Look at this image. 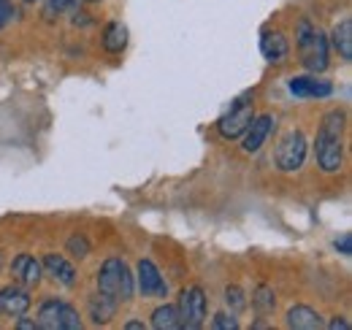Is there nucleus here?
Wrapping results in <instances>:
<instances>
[{
	"mask_svg": "<svg viewBox=\"0 0 352 330\" xmlns=\"http://www.w3.org/2000/svg\"><path fill=\"white\" fill-rule=\"evenodd\" d=\"M87 3H98V0H87Z\"/></svg>",
	"mask_w": 352,
	"mask_h": 330,
	"instance_id": "31",
	"label": "nucleus"
},
{
	"mask_svg": "<svg viewBox=\"0 0 352 330\" xmlns=\"http://www.w3.org/2000/svg\"><path fill=\"white\" fill-rule=\"evenodd\" d=\"M317 165L325 173H336L344 165V111H328L314 138Z\"/></svg>",
	"mask_w": 352,
	"mask_h": 330,
	"instance_id": "1",
	"label": "nucleus"
},
{
	"mask_svg": "<svg viewBox=\"0 0 352 330\" xmlns=\"http://www.w3.org/2000/svg\"><path fill=\"white\" fill-rule=\"evenodd\" d=\"M176 314H179V328L195 330L204 325L206 320V295L201 287H184L179 292V303H176Z\"/></svg>",
	"mask_w": 352,
	"mask_h": 330,
	"instance_id": "6",
	"label": "nucleus"
},
{
	"mask_svg": "<svg viewBox=\"0 0 352 330\" xmlns=\"http://www.w3.org/2000/svg\"><path fill=\"white\" fill-rule=\"evenodd\" d=\"M252 303L258 306V311H274V306H276V298H274V292L271 287H258L255 289V295H252Z\"/></svg>",
	"mask_w": 352,
	"mask_h": 330,
	"instance_id": "20",
	"label": "nucleus"
},
{
	"mask_svg": "<svg viewBox=\"0 0 352 330\" xmlns=\"http://www.w3.org/2000/svg\"><path fill=\"white\" fill-rule=\"evenodd\" d=\"M125 328H128V330H141V328H144V325H141V322H135V320H133V322H128V325H125Z\"/></svg>",
	"mask_w": 352,
	"mask_h": 330,
	"instance_id": "29",
	"label": "nucleus"
},
{
	"mask_svg": "<svg viewBox=\"0 0 352 330\" xmlns=\"http://www.w3.org/2000/svg\"><path fill=\"white\" fill-rule=\"evenodd\" d=\"M41 268H44V274H49L54 282H60V285H65V287H74L76 279H79L76 268H74L63 254H46Z\"/></svg>",
	"mask_w": 352,
	"mask_h": 330,
	"instance_id": "12",
	"label": "nucleus"
},
{
	"mask_svg": "<svg viewBox=\"0 0 352 330\" xmlns=\"http://www.w3.org/2000/svg\"><path fill=\"white\" fill-rule=\"evenodd\" d=\"M255 120V109H252V100L247 98H239L228 114H222L220 122H217V130H220L222 138H239L244 135V130L250 127V122Z\"/></svg>",
	"mask_w": 352,
	"mask_h": 330,
	"instance_id": "7",
	"label": "nucleus"
},
{
	"mask_svg": "<svg viewBox=\"0 0 352 330\" xmlns=\"http://www.w3.org/2000/svg\"><path fill=\"white\" fill-rule=\"evenodd\" d=\"M225 303H228V306L233 309V314H236V311H241V309L247 306V298H244V292L239 287H228L225 289Z\"/></svg>",
	"mask_w": 352,
	"mask_h": 330,
	"instance_id": "22",
	"label": "nucleus"
},
{
	"mask_svg": "<svg viewBox=\"0 0 352 330\" xmlns=\"http://www.w3.org/2000/svg\"><path fill=\"white\" fill-rule=\"evenodd\" d=\"M336 249H339L342 254H352V236L350 233H344L342 239H336Z\"/></svg>",
	"mask_w": 352,
	"mask_h": 330,
	"instance_id": "25",
	"label": "nucleus"
},
{
	"mask_svg": "<svg viewBox=\"0 0 352 330\" xmlns=\"http://www.w3.org/2000/svg\"><path fill=\"white\" fill-rule=\"evenodd\" d=\"M274 160H276V168L285 173L298 170L307 160V135L301 130H287L276 144Z\"/></svg>",
	"mask_w": 352,
	"mask_h": 330,
	"instance_id": "5",
	"label": "nucleus"
},
{
	"mask_svg": "<svg viewBox=\"0 0 352 330\" xmlns=\"http://www.w3.org/2000/svg\"><path fill=\"white\" fill-rule=\"evenodd\" d=\"M271 130H274V117L271 114H263V117H255L250 127L244 130V152L247 155H252V152H261L263 149V144L268 141V135H271Z\"/></svg>",
	"mask_w": 352,
	"mask_h": 330,
	"instance_id": "10",
	"label": "nucleus"
},
{
	"mask_svg": "<svg viewBox=\"0 0 352 330\" xmlns=\"http://www.w3.org/2000/svg\"><path fill=\"white\" fill-rule=\"evenodd\" d=\"M0 268H3V252H0Z\"/></svg>",
	"mask_w": 352,
	"mask_h": 330,
	"instance_id": "30",
	"label": "nucleus"
},
{
	"mask_svg": "<svg viewBox=\"0 0 352 330\" xmlns=\"http://www.w3.org/2000/svg\"><path fill=\"white\" fill-rule=\"evenodd\" d=\"M261 52L268 63H282L290 54V43L279 30H265L263 38H261Z\"/></svg>",
	"mask_w": 352,
	"mask_h": 330,
	"instance_id": "14",
	"label": "nucleus"
},
{
	"mask_svg": "<svg viewBox=\"0 0 352 330\" xmlns=\"http://www.w3.org/2000/svg\"><path fill=\"white\" fill-rule=\"evenodd\" d=\"M290 92L296 98H328L333 92V84L322 82L317 76H296L290 79Z\"/></svg>",
	"mask_w": 352,
	"mask_h": 330,
	"instance_id": "13",
	"label": "nucleus"
},
{
	"mask_svg": "<svg viewBox=\"0 0 352 330\" xmlns=\"http://www.w3.org/2000/svg\"><path fill=\"white\" fill-rule=\"evenodd\" d=\"M135 271H138V292L144 298H163L168 292L166 279L160 276V271H157V265L152 260H141Z\"/></svg>",
	"mask_w": 352,
	"mask_h": 330,
	"instance_id": "9",
	"label": "nucleus"
},
{
	"mask_svg": "<svg viewBox=\"0 0 352 330\" xmlns=\"http://www.w3.org/2000/svg\"><path fill=\"white\" fill-rule=\"evenodd\" d=\"M11 276L16 285H22L25 289L30 287H38L41 285V276H44V268L36 257L30 254H16L14 263H11Z\"/></svg>",
	"mask_w": 352,
	"mask_h": 330,
	"instance_id": "8",
	"label": "nucleus"
},
{
	"mask_svg": "<svg viewBox=\"0 0 352 330\" xmlns=\"http://www.w3.org/2000/svg\"><path fill=\"white\" fill-rule=\"evenodd\" d=\"M331 328H333V330H347V328H350V322H347V320H333V322H331Z\"/></svg>",
	"mask_w": 352,
	"mask_h": 330,
	"instance_id": "26",
	"label": "nucleus"
},
{
	"mask_svg": "<svg viewBox=\"0 0 352 330\" xmlns=\"http://www.w3.org/2000/svg\"><path fill=\"white\" fill-rule=\"evenodd\" d=\"M117 306H120V303H117L114 298L103 295V292L89 295V317H92V322H95V325H106V322L114 317Z\"/></svg>",
	"mask_w": 352,
	"mask_h": 330,
	"instance_id": "15",
	"label": "nucleus"
},
{
	"mask_svg": "<svg viewBox=\"0 0 352 330\" xmlns=\"http://www.w3.org/2000/svg\"><path fill=\"white\" fill-rule=\"evenodd\" d=\"M212 328L214 330H236L239 328V320L233 317V311H230V314H228V311H220V314H214Z\"/></svg>",
	"mask_w": 352,
	"mask_h": 330,
	"instance_id": "23",
	"label": "nucleus"
},
{
	"mask_svg": "<svg viewBox=\"0 0 352 330\" xmlns=\"http://www.w3.org/2000/svg\"><path fill=\"white\" fill-rule=\"evenodd\" d=\"M333 46H336L339 57L352 60V19H342L333 28Z\"/></svg>",
	"mask_w": 352,
	"mask_h": 330,
	"instance_id": "18",
	"label": "nucleus"
},
{
	"mask_svg": "<svg viewBox=\"0 0 352 330\" xmlns=\"http://www.w3.org/2000/svg\"><path fill=\"white\" fill-rule=\"evenodd\" d=\"M98 292L114 298L117 303H128L133 298V274L120 257H109L98 268Z\"/></svg>",
	"mask_w": 352,
	"mask_h": 330,
	"instance_id": "3",
	"label": "nucleus"
},
{
	"mask_svg": "<svg viewBox=\"0 0 352 330\" xmlns=\"http://www.w3.org/2000/svg\"><path fill=\"white\" fill-rule=\"evenodd\" d=\"M28 3H36V0H28Z\"/></svg>",
	"mask_w": 352,
	"mask_h": 330,
	"instance_id": "32",
	"label": "nucleus"
},
{
	"mask_svg": "<svg viewBox=\"0 0 352 330\" xmlns=\"http://www.w3.org/2000/svg\"><path fill=\"white\" fill-rule=\"evenodd\" d=\"M287 328H296V330H317L322 328V320L314 309L309 306H293L287 311Z\"/></svg>",
	"mask_w": 352,
	"mask_h": 330,
	"instance_id": "16",
	"label": "nucleus"
},
{
	"mask_svg": "<svg viewBox=\"0 0 352 330\" xmlns=\"http://www.w3.org/2000/svg\"><path fill=\"white\" fill-rule=\"evenodd\" d=\"M36 328L44 330H79L82 328V317L74 306L63 303V300H44L38 309V320Z\"/></svg>",
	"mask_w": 352,
	"mask_h": 330,
	"instance_id": "4",
	"label": "nucleus"
},
{
	"mask_svg": "<svg viewBox=\"0 0 352 330\" xmlns=\"http://www.w3.org/2000/svg\"><path fill=\"white\" fill-rule=\"evenodd\" d=\"M16 328L19 330H36V322H30V320H19V322H16Z\"/></svg>",
	"mask_w": 352,
	"mask_h": 330,
	"instance_id": "27",
	"label": "nucleus"
},
{
	"mask_svg": "<svg viewBox=\"0 0 352 330\" xmlns=\"http://www.w3.org/2000/svg\"><path fill=\"white\" fill-rule=\"evenodd\" d=\"M296 43L304 68L311 74H322L328 68V38L322 30H317L309 19H301L296 28Z\"/></svg>",
	"mask_w": 352,
	"mask_h": 330,
	"instance_id": "2",
	"label": "nucleus"
},
{
	"mask_svg": "<svg viewBox=\"0 0 352 330\" xmlns=\"http://www.w3.org/2000/svg\"><path fill=\"white\" fill-rule=\"evenodd\" d=\"M30 309V295L22 285H8L0 289V311L8 317H22Z\"/></svg>",
	"mask_w": 352,
	"mask_h": 330,
	"instance_id": "11",
	"label": "nucleus"
},
{
	"mask_svg": "<svg viewBox=\"0 0 352 330\" xmlns=\"http://www.w3.org/2000/svg\"><path fill=\"white\" fill-rule=\"evenodd\" d=\"M152 328L157 330H176L179 328V314H176V306H157L152 311Z\"/></svg>",
	"mask_w": 352,
	"mask_h": 330,
	"instance_id": "19",
	"label": "nucleus"
},
{
	"mask_svg": "<svg viewBox=\"0 0 352 330\" xmlns=\"http://www.w3.org/2000/svg\"><path fill=\"white\" fill-rule=\"evenodd\" d=\"M68 3H71V0H52V8H57V11H60V8H65Z\"/></svg>",
	"mask_w": 352,
	"mask_h": 330,
	"instance_id": "28",
	"label": "nucleus"
},
{
	"mask_svg": "<svg viewBox=\"0 0 352 330\" xmlns=\"http://www.w3.org/2000/svg\"><path fill=\"white\" fill-rule=\"evenodd\" d=\"M11 16H14V6H11V0H0V28H6Z\"/></svg>",
	"mask_w": 352,
	"mask_h": 330,
	"instance_id": "24",
	"label": "nucleus"
},
{
	"mask_svg": "<svg viewBox=\"0 0 352 330\" xmlns=\"http://www.w3.org/2000/svg\"><path fill=\"white\" fill-rule=\"evenodd\" d=\"M128 46V28L122 22H109L103 30V49L111 54H120Z\"/></svg>",
	"mask_w": 352,
	"mask_h": 330,
	"instance_id": "17",
	"label": "nucleus"
},
{
	"mask_svg": "<svg viewBox=\"0 0 352 330\" xmlns=\"http://www.w3.org/2000/svg\"><path fill=\"white\" fill-rule=\"evenodd\" d=\"M65 249H68V252H71L74 257L85 260V257L89 254V241L85 239V236H79V233H76V236H71V239H68V244H65Z\"/></svg>",
	"mask_w": 352,
	"mask_h": 330,
	"instance_id": "21",
	"label": "nucleus"
}]
</instances>
